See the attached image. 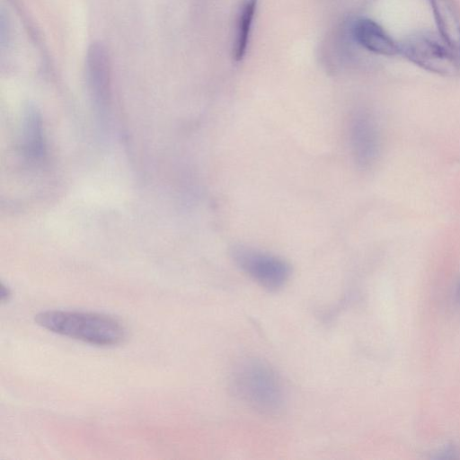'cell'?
<instances>
[{
	"instance_id": "4",
	"label": "cell",
	"mask_w": 460,
	"mask_h": 460,
	"mask_svg": "<svg viewBox=\"0 0 460 460\" xmlns=\"http://www.w3.org/2000/svg\"><path fill=\"white\" fill-rule=\"evenodd\" d=\"M231 255L244 273L269 291L279 290L290 278V265L279 256L243 245L233 247Z\"/></svg>"
},
{
	"instance_id": "6",
	"label": "cell",
	"mask_w": 460,
	"mask_h": 460,
	"mask_svg": "<svg viewBox=\"0 0 460 460\" xmlns=\"http://www.w3.org/2000/svg\"><path fill=\"white\" fill-rule=\"evenodd\" d=\"M351 34L358 44L370 52L387 57L400 55L399 43L369 18L357 19L352 24Z\"/></svg>"
},
{
	"instance_id": "11",
	"label": "cell",
	"mask_w": 460,
	"mask_h": 460,
	"mask_svg": "<svg viewBox=\"0 0 460 460\" xmlns=\"http://www.w3.org/2000/svg\"><path fill=\"white\" fill-rule=\"evenodd\" d=\"M456 297H457V301L458 303L460 304V282L457 286V288H456Z\"/></svg>"
},
{
	"instance_id": "1",
	"label": "cell",
	"mask_w": 460,
	"mask_h": 460,
	"mask_svg": "<svg viewBox=\"0 0 460 460\" xmlns=\"http://www.w3.org/2000/svg\"><path fill=\"white\" fill-rule=\"evenodd\" d=\"M230 383L234 394L261 414L276 416L284 409V390L280 379L274 369L261 359H242L234 367Z\"/></svg>"
},
{
	"instance_id": "8",
	"label": "cell",
	"mask_w": 460,
	"mask_h": 460,
	"mask_svg": "<svg viewBox=\"0 0 460 460\" xmlns=\"http://www.w3.org/2000/svg\"><path fill=\"white\" fill-rule=\"evenodd\" d=\"M86 69L94 95L101 99L105 98L108 91L110 58L106 48L101 42H93L89 47Z\"/></svg>"
},
{
	"instance_id": "10",
	"label": "cell",
	"mask_w": 460,
	"mask_h": 460,
	"mask_svg": "<svg viewBox=\"0 0 460 460\" xmlns=\"http://www.w3.org/2000/svg\"><path fill=\"white\" fill-rule=\"evenodd\" d=\"M10 296H11V291L8 288H6L4 285H2L1 291H0L1 301L2 302L8 301Z\"/></svg>"
},
{
	"instance_id": "5",
	"label": "cell",
	"mask_w": 460,
	"mask_h": 460,
	"mask_svg": "<svg viewBox=\"0 0 460 460\" xmlns=\"http://www.w3.org/2000/svg\"><path fill=\"white\" fill-rule=\"evenodd\" d=\"M350 143L357 164L363 169L371 167L381 150V137L374 117L366 111L355 115L350 126Z\"/></svg>"
},
{
	"instance_id": "9",
	"label": "cell",
	"mask_w": 460,
	"mask_h": 460,
	"mask_svg": "<svg viewBox=\"0 0 460 460\" xmlns=\"http://www.w3.org/2000/svg\"><path fill=\"white\" fill-rule=\"evenodd\" d=\"M256 4L257 0H244L242 6L237 20L234 47V58L237 61L243 59L245 55Z\"/></svg>"
},
{
	"instance_id": "2",
	"label": "cell",
	"mask_w": 460,
	"mask_h": 460,
	"mask_svg": "<svg viewBox=\"0 0 460 460\" xmlns=\"http://www.w3.org/2000/svg\"><path fill=\"white\" fill-rule=\"evenodd\" d=\"M35 322L49 332L98 346L117 345L127 334L118 319L98 313L48 310L36 314Z\"/></svg>"
},
{
	"instance_id": "3",
	"label": "cell",
	"mask_w": 460,
	"mask_h": 460,
	"mask_svg": "<svg viewBox=\"0 0 460 460\" xmlns=\"http://www.w3.org/2000/svg\"><path fill=\"white\" fill-rule=\"evenodd\" d=\"M400 55L410 62L442 76L460 75V52L448 46L439 35L418 32L399 43Z\"/></svg>"
},
{
	"instance_id": "7",
	"label": "cell",
	"mask_w": 460,
	"mask_h": 460,
	"mask_svg": "<svg viewBox=\"0 0 460 460\" xmlns=\"http://www.w3.org/2000/svg\"><path fill=\"white\" fill-rule=\"evenodd\" d=\"M439 36L460 52V12L453 0H429Z\"/></svg>"
}]
</instances>
